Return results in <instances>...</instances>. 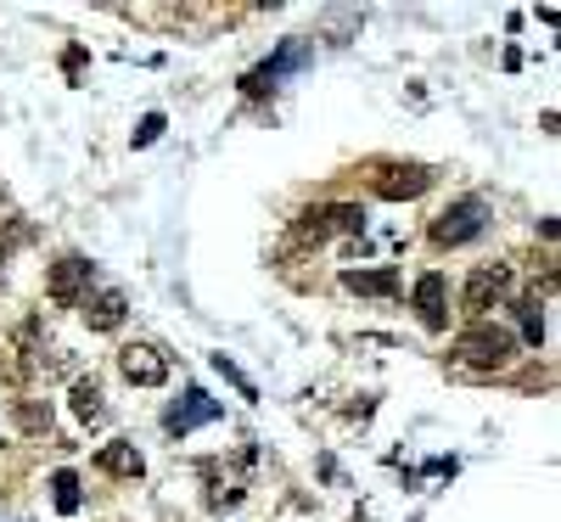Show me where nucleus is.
I'll return each instance as SVG.
<instances>
[{
    "mask_svg": "<svg viewBox=\"0 0 561 522\" xmlns=\"http://www.w3.org/2000/svg\"><path fill=\"white\" fill-rule=\"evenodd\" d=\"M51 500H56L62 517H74V511H79V478H74V472H56V478H51Z\"/></svg>",
    "mask_w": 561,
    "mask_h": 522,
    "instance_id": "obj_16",
    "label": "nucleus"
},
{
    "mask_svg": "<svg viewBox=\"0 0 561 522\" xmlns=\"http://www.w3.org/2000/svg\"><path fill=\"white\" fill-rule=\"evenodd\" d=\"M163 136V113H146L141 124H136V147H152Z\"/></svg>",
    "mask_w": 561,
    "mask_h": 522,
    "instance_id": "obj_18",
    "label": "nucleus"
},
{
    "mask_svg": "<svg viewBox=\"0 0 561 522\" xmlns=\"http://www.w3.org/2000/svg\"><path fill=\"white\" fill-rule=\"evenodd\" d=\"M337 231H348V237H359L366 231V208L359 203H320V208H304L298 214V242H332Z\"/></svg>",
    "mask_w": 561,
    "mask_h": 522,
    "instance_id": "obj_2",
    "label": "nucleus"
},
{
    "mask_svg": "<svg viewBox=\"0 0 561 522\" xmlns=\"http://www.w3.org/2000/svg\"><path fill=\"white\" fill-rule=\"evenodd\" d=\"M95 467H102V472H113V478H141V472H146V455H141L136 444L113 438V444H102V449H95Z\"/></svg>",
    "mask_w": 561,
    "mask_h": 522,
    "instance_id": "obj_11",
    "label": "nucleus"
},
{
    "mask_svg": "<svg viewBox=\"0 0 561 522\" xmlns=\"http://www.w3.org/2000/svg\"><path fill=\"white\" fill-rule=\"evenodd\" d=\"M506 298H511V265H483L460 287V309L472 320H488V309H500Z\"/></svg>",
    "mask_w": 561,
    "mask_h": 522,
    "instance_id": "obj_3",
    "label": "nucleus"
},
{
    "mask_svg": "<svg viewBox=\"0 0 561 522\" xmlns=\"http://www.w3.org/2000/svg\"><path fill=\"white\" fill-rule=\"evenodd\" d=\"M118 371L129 387H163L169 382V354L152 343H129V348H118Z\"/></svg>",
    "mask_w": 561,
    "mask_h": 522,
    "instance_id": "obj_5",
    "label": "nucleus"
},
{
    "mask_svg": "<svg viewBox=\"0 0 561 522\" xmlns=\"http://www.w3.org/2000/svg\"><path fill=\"white\" fill-rule=\"evenodd\" d=\"M12 421H17L28 438H46V433H51V405H46V399H17V405H12Z\"/></svg>",
    "mask_w": 561,
    "mask_h": 522,
    "instance_id": "obj_13",
    "label": "nucleus"
},
{
    "mask_svg": "<svg viewBox=\"0 0 561 522\" xmlns=\"http://www.w3.org/2000/svg\"><path fill=\"white\" fill-rule=\"evenodd\" d=\"M483 225H488V208H483L477 198H467V203H449V208L433 219V242H438V247H460V242L483 237Z\"/></svg>",
    "mask_w": 561,
    "mask_h": 522,
    "instance_id": "obj_4",
    "label": "nucleus"
},
{
    "mask_svg": "<svg viewBox=\"0 0 561 522\" xmlns=\"http://www.w3.org/2000/svg\"><path fill=\"white\" fill-rule=\"evenodd\" d=\"M343 287L359 292V298H393L399 292V270L382 265V270H343Z\"/></svg>",
    "mask_w": 561,
    "mask_h": 522,
    "instance_id": "obj_12",
    "label": "nucleus"
},
{
    "mask_svg": "<svg viewBox=\"0 0 561 522\" xmlns=\"http://www.w3.org/2000/svg\"><path fill=\"white\" fill-rule=\"evenodd\" d=\"M511 354H517V338L494 320H472L467 332L455 338V360L472 366V371H500V366H511Z\"/></svg>",
    "mask_w": 561,
    "mask_h": 522,
    "instance_id": "obj_1",
    "label": "nucleus"
},
{
    "mask_svg": "<svg viewBox=\"0 0 561 522\" xmlns=\"http://www.w3.org/2000/svg\"><path fill=\"white\" fill-rule=\"evenodd\" d=\"M426 186H433V169H421V163H387V169L377 175V198L410 203V198H421Z\"/></svg>",
    "mask_w": 561,
    "mask_h": 522,
    "instance_id": "obj_6",
    "label": "nucleus"
},
{
    "mask_svg": "<svg viewBox=\"0 0 561 522\" xmlns=\"http://www.w3.org/2000/svg\"><path fill=\"white\" fill-rule=\"evenodd\" d=\"M74 416L85 421V428H90V421H102V416H107V405H102V387H95V377H79V382H74Z\"/></svg>",
    "mask_w": 561,
    "mask_h": 522,
    "instance_id": "obj_14",
    "label": "nucleus"
},
{
    "mask_svg": "<svg viewBox=\"0 0 561 522\" xmlns=\"http://www.w3.org/2000/svg\"><path fill=\"white\" fill-rule=\"evenodd\" d=\"M79 315H85L90 332H118L124 315H129V298H124L118 287H107V292H85V298H79Z\"/></svg>",
    "mask_w": 561,
    "mask_h": 522,
    "instance_id": "obj_8",
    "label": "nucleus"
},
{
    "mask_svg": "<svg viewBox=\"0 0 561 522\" xmlns=\"http://www.w3.org/2000/svg\"><path fill=\"white\" fill-rule=\"evenodd\" d=\"M85 287H90V258L68 253V258H56V265H51V304H62V309L79 304Z\"/></svg>",
    "mask_w": 561,
    "mask_h": 522,
    "instance_id": "obj_9",
    "label": "nucleus"
},
{
    "mask_svg": "<svg viewBox=\"0 0 561 522\" xmlns=\"http://www.w3.org/2000/svg\"><path fill=\"white\" fill-rule=\"evenodd\" d=\"M517 320H522V343L539 348L545 343V315H539V298H522L517 304Z\"/></svg>",
    "mask_w": 561,
    "mask_h": 522,
    "instance_id": "obj_15",
    "label": "nucleus"
},
{
    "mask_svg": "<svg viewBox=\"0 0 561 522\" xmlns=\"http://www.w3.org/2000/svg\"><path fill=\"white\" fill-rule=\"evenodd\" d=\"M203 421H219V405L203 394V387H191V394H186V399H180L169 416H163V428H169L175 438H186L191 428H203Z\"/></svg>",
    "mask_w": 561,
    "mask_h": 522,
    "instance_id": "obj_10",
    "label": "nucleus"
},
{
    "mask_svg": "<svg viewBox=\"0 0 561 522\" xmlns=\"http://www.w3.org/2000/svg\"><path fill=\"white\" fill-rule=\"evenodd\" d=\"M0 265H7V242H0Z\"/></svg>",
    "mask_w": 561,
    "mask_h": 522,
    "instance_id": "obj_19",
    "label": "nucleus"
},
{
    "mask_svg": "<svg viewBox=\"0 0 561 522\" xmlns=\"http://www.w3.org/2000/svg\"><path fill=\"white\" fill-rule=\"evenodd\" d=\"M214 371H219V377H225L230 387H237V394H242V399H258V387H253V382H247V377H242L237 366H230V360H225V354H214Z\"/></svg>",
    "mask_w": 561,
    "mask_h": 522,
    "instance_id": "obj_17",
    "label": "nucleus"
},
{
    "mask_svg": "<svg viewBox=\"0 0 561 522\" xmlns=\"http://www.w3.org/2000/svg\"><path fill=\"white\" fill-rule=\"evenodd\" d=\"M416 315H421L426 332H449V281L438 270H426L416 281Z\"/></svg>",
    "mask_w": 561,
    "mask_h": 522,
    "instance_id": "obj_7",
    "label": "nucleus"
}]
</instances>
